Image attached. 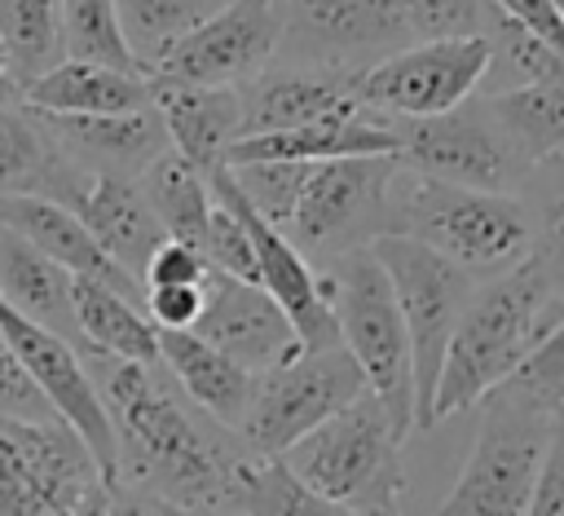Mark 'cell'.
<instances>
[{"label": "cell", "mask_w": 564, "mask_h": 516, "mask_svg": "<svg viewBox=\"0 0 564 516\" xmlns=\"http://www.w3.org/2000/svg\"><path fill=\"white\" fill-rule=\"evenodd\" d=\"M203 260L229 278H242V282H260L256 278V247H251V234L242 225V216L220 203L212 194V216H207V238H203Z\"/></svg>", "instance_id": "35"}, {"label": "cell", "mask_w": 564, "mask_h": 516, "mask_svg": "<svg viewBox=\"0 0 564 516\" xmlns=\"http://www.w3.org/2000/svg\"><path fill=\"white\" fill-rule=\"evenodd\" d=\"M560 318L564 304L529 260L480 278L449 335L432 393V423L476 406L489 388L507 384Z\"/></svg>", "instance_id": "2"}, {"label": "cell", "mask_w": 564, "mask_h": 516, "mask_svg": "<svg viewBox=\"0 0 564 516\" xmlns=\"http://www.w3.org/2000/svg\"><path fill=\"white\" fill-rule=\"evenodd\" d=\"M159 366L172 375L185 401H194L207 419H216L229 432L242 428L251 384H256L247 366H238L194 331H159Z\"/></svg>", "instance_id": "22"}, {"label": "cell", "mask_w": 564, "mask_h": 516, "mask_svg": "<svg viewBox=\"0 0 564 516\" xmlns=\"http://www.w3.org/2000/svg\"><path fill=\"white\" fill-rule=\"evenodd\" d=\"M106 516H159V498H150L123 481H110L106 485Z\"/></svg>", "instance_id": "43"}, {"label": "cell", "mask_w": 564, "mask_h": 516, "mask_svg": "<svg viewBox=\"0 0 564 516\" xmlns=\"http://www.w3.org/2000/svg\"><path fill=\"white\" fill-rule=\"evenodd\" d=\"M150 79V106L163 119L167 146L194 163L203 176L212 168H225V150L238 141V88H207V84H176V79Z\"/></svg>", "instance_id": "20"}, {"label": "cell", "mask_w": 564, "mask_h": 516, "mask_svg": "<svg viewBox=\"0 0 564 516\" xmlns=\"http://www.w3.org/2000/svg\"><path fill=\"white\" fill-rule=\"evenodd\" d=\"M0 295L31 322L57 331L62 340L79 344L75 304H70V273L53 265L44 251L22 243L0 225Z\"/></svg>", "instance_id": "25"}, {"label": "cell", "mask_w": 564, "mask_h": 516, "mask_svg": "<svg viewBox=\"0 0 564 516\" xmlns=\"http://www.w3.org/2000/svg\"><path fill=\"white\" fill-rule=\"evenodd\" d=\"M397 163L432 181L498 194H511V185L529 176L489 119L485 101H463L432 119H397Z\"/></svg>", "instance_id": "12"}, {"label": "cell", "mask_w": 564, "mask_h": 516, "mask_svg": "<svg viewBox=\"0 0 564 516\" xmlns=\"http://www.w3.org/2000/svg\"><path fill=\"white\" fill-rule=\"evenodd\" d=\"M207 260L198 247L189 243H176V238H163L154 247V256L145 260L141 269V287H198L207 278Z\"/></svg>", "instance_id": "37"}, {"label": "cell", "mask_w": 564, "mask_h": 516, "mask_svg": "<svg viewBox=\"0 0 564 516\" xmlns=\"http://www.w3.org/2000/svg\"><path fill=\"white\" fill-rule=\"evenodd\" d=\"M339 344L357 362L366 393L388 410L392 428L401 437L414 432V366H410V340L405 322L392 295V282L370 247L344 251L326 265H317Z\"/></svg>", "instance_id": "5"}, {"label": "cell", "mask_w": 564, "mask_h": 516, "mask_svg": "<svg viewBox=\"0 0 564 516\" xmlns=\"http://www.w3.org/2000/svg\"><path fill=\"white\" fill-rule=\"evenodd\" d=\"M106 485H110V481H97V485L75 503L70 516H106Z\"/></svg>", "instance_id": "44"}, {"label": "cell", "mask_w": 564, "mask_h": 516, "mask_svg": "<svg viewBox=\"0 0 564 516\" xmlns=\"http://www.w3.org/2000/svg\"><path fill=\"white\" fill-rule=\"evenodd\" d=\"M53 146L88 176H141L167 150V132L154 106L128 115H40Z\"/></svg>", "instance_id": "18"}, {"label": "cell", "mask_w": 564, "mask_h": 516, "mask_svg": "<svg viewBox=\"0 0 564 516\" xmlns=\"http://www.w3.org/2000/svg\"><path fill=\"white\" fill-rule=\"evenodd\" d=\"M392 22L401 26L405 44L419 40H458V35H485L494 4L489 0H383Z\"/></svg>", "instance_id": "34"}, {"label": "cell", "mask_w": 564, "mask_h": 516, "mask_svg": "<svg viewBox=\"0 0 564 516\" xmlns=\"http://www.w3.org/2000/svg\"><path fill=\"white\" fill-rule=\"evenodd\" d=\"M524 181H533V198L524 203V212H529L524 260L542 273V282L564 304V159L551 154V159L533 163Z\"/></svg>", "instance_id": "31"}, {"label": "cell", "mask_w": 564, "mask_h": 516, "mask_svg": "<svg viewBox=\"0 0 564 516\" xmlns=\"http://www.w3.org/2000/svg\"><path fill=\"white\" fill-rule=\"evenodd\" d=\"M88 375L115 428V481L181 507H216L238 516V472L251 459L247 441L207 419L159 362H123L88 353Z\"/></svg>", "instance_id": "1"}, {"label": "cell", "mask_w": 564, "mask_h": 516, "mask_svg": "<svg viewBox=\"0 0 564 516\" xmlns=\"http://www.w3.org/2000/svg\"><path fill=\"white\" fill-rule=\"evenodd\" d=\"M141 309L159 331H189L203 313V282L198 287H145Z\"/></svg>", "instance_id": "39"}, {"label": "cell", "mask_w": 564, "mask_h": 516, "mask_svg": "<svg viewBox=\"0 0 564 516\" xmlns=\"http://www.w3.org/2000/svg\"><path fill=\"white\" fill-rule=\"evenodd\" d=\"M115 9L132 62L150 75L203 18L216 13V0H115Z\"/></svg>", "instance_id": "30"}, {"label": "cell", "mask_w": 564, "mask_h": 516, "mask_svg": "<svg viewBox=\"0 0 564 516\" xmlns=\"http://www.w3.org/2000/svg\"><path fill=\"white\" fill-rule=\"evenodd\" d=\"M238 516H352V512L308 490L282 459L251 454L238 472Z\"/></svg>", "instance_id": "32"}, {"label": "cell", "mask_w": 564, "mask_h": 516, "mask_svg": "<svg viewBox=\"0 0 564 516\" xmlns=\"http://www.w3.org/2000/svg\"><path fill=\"white\" fill-rule=\"evenodd\" d=\"M401 432L392 428L388 410L375 393H361L339 415L317 423L300 437L282 463L330 503L348 507L352 516H405V463H401Z\"/></svg>", "instance_id": "4"}, {"label": "cell", "mask_w": 564, "mask_h": 516, "mask_svg": "<svg viewBox=\"0 0 564 516\" xmlns=\"http://www.w3.org/2000/svg\"><path fill=\"white\" fill-rule=\"evenodd\" d=\"M388 234H405L476 278H494L524 260L529 212L520 194L471 190L405 172L397 163L388 190Z\"/></svg>", "instance_id": "3"}, {"label": "cell", "mask_w": 564, "mask_h": 516, "mask_svg": "<svg viewBox=\"0 0 564 516\" xmlns=\"http://www.w3.org/2000/svg\"><path fill=\"white\" fill-rule=\"evenodd\" d=\"M0 44L4 71L18 93L57 62H66L57 0H0Z\"/></svg>", "instance_id": "29"}, {"label": "cell", "mask_w": 564, "mask_h": 516, "mask_svg": "<svg viewBox=\"0 0 564 516\" xmlns=\"http://www.w3.org/2000/svg\"><path fill=\"white\" fill-rule=\"evenodd\" d=\"M70 304H75V331L84 353H106L123 362H159V326L145 318V309L128 295H119L106 282L70 278Z\"/></svg>", "instance_id": "26"}, {"label": "cell", "mask_w": 564, "mask_h": 516, "mask_svg": "<svg viewBox=\"0 0 564 516\" xmlns=\"http://www.w3.org/2000/svg\"><path fill=\"white\" fill-rule=\"evenodd\" d=\"M282 44L308 66H370L392 49H405L401 26L383 0H278Z\"/></svg>", "instance_id": "16"}, {"label": "cell", "mask_w": 564, "mask_h": 516, "mask_svg": "<svg viewBox=\"0 0 564 516\" xmlns=\"http://www.w3.org/2000/svg\"><path fill=\"white\" fill-rule=\"evenodd\" d=\"M489 4H494L507 22L524 26L529 35H538V40H546L551 49L564 53V18H560L555 0H489Z\"/></svg>", "instance_id": "42"}, {"label": "cell", "mask_w": 564, "mask_h": 516, "mask_svg": "<svg viewBox=\"0 0 564 516\" xmlns=\"http://www.w3.org/2000/svg\"><path fill=\"white\" fill-rule=\"evenodd\" d=\"M0 225L9 234H18L22 243H31L35 251H44L53 265H62L70 278H93V282H106L115 287L119 295L128 300H145V287L123 273L101 247L97 238L84 229V221L66 207V203H53V198H40V194H4L0 198Z\"/></svg>", "instance_id": "19"}, {"label": "cell", "mask_w": 564, "mask_h": 516, "mask_svg": "<svg viewBox=\"0 0 564 516\" xmlns=\"http://www.w3.org/2000/svg\"><path fill=\"white\" fill-rule=\"evenodd\" d=\"M485 71H489L485 35L419 40L361 66L357 97L366 110L388 119H432L471 101V93L485 84Z\"/></svg>", "instance_id": "10"}, {"label": "cell", "mask_w": 564, "mask_h": 516, "mask_svg": "<svg viewBox=\"0 0 564 516\" xmlns=\"http://www.w3.org/2000/svg\"><path fill=\"white\" fill-rule=\"evenodd\" d=\"M0 419H57L0 335Z\"/></svg>", "instance_id": "38"}, {"label": "cell", "mask_w": 564, "mask_h": 516, "mask_svg": "<svg viewBox=\"0 0 564 516\" xmlns=\"http://www.w3.org/2000/svg\"><path fill=\"white\" fill-rule=\"evenodd\" d=\"M189 331L203 335L225 357H234L238 366H247L251 375L286 362L291 353H300L295 326L273 304V295L260 282H242V278H229L220 269H207L203 313Z\"/></svg>", "instance_id": "17"}, {"label": "cell", "mask_w": 564, "mask_h": 516, "mask_svg": "<svg viewBox=\"0 0 564 516\" xmlns=\"http://www.w3.org/2000/svg\"><path fill=\"white\" fill-rule=\"evenodd\" d=\"M70 212L84 221V229L97 238V247L137 282H141V269L154 256V247L167 238L132 176H88V185Z\"/></svg>", "instance_id": "21"}, {"label": "cell", "mask_w": 564, "mask_h": 516, "mask_svg": "<svg viewBox=\"0 0 564 516\" xmlns=\"http://www.w3.org/2000/svg\"><path fill=\"white\" fill-rule=\"evenodd\" d=\"M0 101H9V106H22V93L13 88L9 71H4V44H0Z\"/></svg>", "instance_id": "46"}, {"label": "cell", "mask_w": 564, "mask_h": 516, "mask_svg": "<svg viewBox=\"0 0 564 516\" xmlns=\"http://www.w3.org/2000/svg\"><path fill=\"white\" fill-rule=\"evenodd\" d=\"M485 110L524 168L564 150V75H555L546 84L489 93Z\"/></svg>", "instance_id": "27"}, {"label": "cell", "mask_w": 564, "mask_h": 516, "mask_svg": "<svg viewBox=\"0 0 564 516\" xmlns=\"http://www.w3.org/2000/svg\"><path fill=\"white\" fill-rule=\"evenodd\" d=\"M370 251L383 265L397 309H401V322H405L410 366H414V428H432L436 375H441L449 335H454L480 278L405 234H379L370 243Z\"/></svg>", "instance_id": "7"}, {"label": "cell", "mask_w": 564, "mask_h": 516, "mask_svg": "<svg viewBox=\"0 0 564 516\" xmlns=\"http://www.w3.org/2000/svg\"><path fill=\"white\" fill-rule=\"evenodd\" d=\"M22 106L40 115H128L150 106V79L66 57L22 88Z\"/></svg>", "instance_id": "24"}, {"label": "cell", "mask_w": 564, "mask_h": 516, "mask_svg": "<svg viewBox=\"0 0 564 516\" xmlns=\"http://www.w3.org/2000/svg\"><path fill=\"white\" fill-rule=\"evenodd\" d=\"M0 516H53L4 437H0Z\"/></svg>", "instance_id": "40"}, {"label": "cell", "mask_w": 564, "mask_h": 516, "mask_svg": "<svg viewBox=\"0 0 564 516\" xmlns=\"http://www.w3.org/2000/svg\"><path fill=\"white\" fill-rule=\"evenodd\" d=\"M84 185H88V172L75 168L53 146L44 123L26 106L0 101V198L4 194H40V198L75 207Z\"/></svg>", "instance_id": "23"}, {"label": "cell", "mask_w": 564, "mask_h": 516, "mask_svg": "<svg viewBox=\"0 0 564 516\" xmlns=\"http://www.w3.org/2000/svg\"><path fill=\"white\" fill-rule=\"evenodd\" d=\"M357 71L361 66H264L247 84H238V137L256 132H282V128H308L330 119L370 115L357 97Z\"/></svg>", "instance_id": "15"}, {"label": "cell", "mask_w": 564, "mask_h": 516, "mask_svg": "<svg viewBox=\"0 0 564 516\" xmlns=\"http://www.w3.org/2000/svg\"><path fill=\"white\" fill-rule=\"evenodd\" d=\"M560 159H564V150H560Z\"/></svg>", "instance_id": "47"}, {"label": "cell", "mask_w": 564, "mask_h": 516, "mask_svg": "<svg viewBox=\"0 0 564 516\" xmlns=\"http://www.w3.org/2000/svg\"><path fill=\"white\" fill-rule=\"evenodd\" d=\"M524 516H564V419L555 423V437L546 445V459H542V472H538Z\"/></svg>", "instance_id": "41"}, {"label": "cell", "mask_w": 564, "mask_h": 516, "mask_svg": "<svg viewBox=\"0 0 564 516\" xmlns=\"http://www.w3.org/2000/svg\"><path fill=\"white\" fill-rule=\"evenodd\" d=\"M282 40V4L278 0H225L212 18H203L150 75L176 84L238 88L269 66Z\"/></svg>", "instance_id": "13"}, {"label": "cell", "mask_w": 564, "mask_h": 516, "mask_svg": "<svg viewBox=\"0 0 564 516\" xmlns=\"http://www.w3.org/2000/svg\"><path fill=\"white\" fill-rule=\"evenodd\" d=\"M150 212L159 216L163 234L176 238V243H189L203 251V238H207V216H212V190H207V176L185 163L172 146L145 163V172L137 176Z\"/></svg>", "instance_id": "28"}, {"label": "cell", "mask_w": 564, "mask_h": 516, "mask_svg": "<svg viewBox=\"0 0 564 516\" xmlns=\"http://www.w3.org/2000/svg\"><path fill=\"white\" fill-rule=\"evenodd\" d=\"M0 335L13 348L18 366L31 375V384L44 393L48 410L84 441V450L93 454L101 481H115V472H119L115 428H110V415L101 406V393H97L79 348L70 340H62L57 331L22 318L4 295H0Z\"/></svg>", "instance_id": "11"}, {"label": "cell", "mask_w": 564, "mask_h": 516, "mask_svg": "<svg viewBox=\"0 0 564 516\" xmlns=\"http://www.w3.org/2000/svg\"><path fill=\"white\" fill-rule=\"evenodd\" d=\"M57 9H62V49L70 62H97L141 75V66L128 53L115 0H57Z\"/></svg>", "instance_id": "33"}, {"label": "cell", "mask_w": 564, "mask_h": 516, "mask_svg": "<svg viewBox=\"0 0 564 516\" xmlns=\"http://www.w3.org/2000/svg\"><path fill=\"white\" fill-rule=\"evenodd\" d=\"M476 406V445L436 516H524L546 445L564 415L546 410L516 379L489 388Z\"/></svg>", "instance_id": "6"}, {"label": "cell", "mask_w": 564, "mask_h": 516, "mask_svg": "<svg viewBox=\"0 0 564 516\" xmlns=\"http://www.w3.org/2000/svg\"><path fill=\"white\" fill-rule=\"evenodd\" d=\"M159 516H234V512H216V507H181V503H159Z\"/></svg>", "instance_id": "45"}, {"label": "cell", "mask_w": 564, "mask_h": 516, "mask_svg": "<svg viewBox=\"0 0 564 516\" xmlns=\"http://www.w3.org/2000/svg\"><path fill=\"white\" fill-rule=\"evenodd\" d=\"M207 190L242 216V225H247V234H251V247H256V278H260V287L273 295V304L286 313V322L295 326L300 348H330V344H339L335 313H330V300H326V287H322L317 265H308V260L291 247V238H286L278 225H269V221L242 198V190L234 185L229 168H212V172H207Z\"/></svg>", "instance_id": "14"}, {"label": "cell", "mask_w": 564, "mask_h": 516, "mask_svg": "<svg viewBox=\"0 0 564 516\" xmlns=\"http://www.w3.org/2000/svg\"><path fill=\"white\" fill-rule=\"evenodd\" d=\"M361 393H366V379L344 344L300 348L286 362L256 375L238 437L247 441L251 454L282 459L300 437H308L317 423L339 415Z\"/></svg>", "instance_id": "9"}, {"label": "cell", "mask_w": 564, "mask_h": 516, "mask_svg": "<svg viewBox=\"0 0 564 516\" xmlns=\"http://www.w3.org/2000/svg\"><path fill=\"white\" fill-rule=\"evenodd\" d=\"M524 393H533L546 410L564 415V318L546 331V340L524 357V366L511 375Z\"/></svg>", "instance_id": "36"}, {"label": "cell", "mask_w": 564, "mask_h": 516, "mask_svg": "<svg viewBox=\"0 0 564 516\" xmlns=\"http://www.w3.org/2000/svg\"><path fill=\"white\" fill-rule=\"evenodd\" d=\"M392 176H397V154L308 163L300 194L278 229L308 265H326L344 251L370 247L379 234H388Z\"/></svg>", "instance_id": "8"}]
</instances>
